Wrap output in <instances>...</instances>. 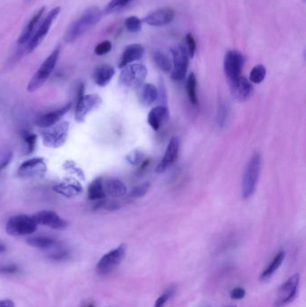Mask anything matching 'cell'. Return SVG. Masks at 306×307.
Listing matches in <instances>:
<instances>
[{
  "mask_svg": "<svg viewBox=\"0 0 306 307\" xmlns=\"http://www.w3.org/2000/svg\"><path fill=\"white\" fill-rule=\"evenodd\" d=\"M53 191L59 195H62L64 197L71 199L77 197L83 192V186L77 180L68 179L54 185Z\"/></svg>",
  "mask_w": 306,
  "mask_h": 307,
  "instance_id": "19",
  "label": "cell"
},
{
  "mask_svg": "<svg viewBox=\"0 0 306 307\" xmlns=\"http://www.w3.org/2000/svg\"><path fill=\"white\" fill-rule=\"evenodd\" d=\"M63 169L70 172L71 174L77 176L79 179L84 180V173L83 170L72 160L65 161V163L63 164Z\"/></svg>",
  "mask_w": 306,
  "mask_h": 307,
  "instance_id": "33",
  "label": "cell"
},
{
  "mask_svg": "<svg viewBox=\"0 0 306 307\" xmlns=\"http://www.w3.org/2000/svg\"><path fill=\"white\" fill-rule=\"evenodd\" d=\"M47 172V165L43 158H31L20 165L17 174L22 178H36L43 176Z\"/></svg>",
  "mask_w": 306,
  "mask_h": 307,
  "instance_id": "13",
  "label": "cell"
},
{
  "mask_svg": "<svg viewBox=\"0 0 306 307\" xmlns=\"http://www.w3.org/2000/svg\"><path fill=\"white\" fill-rule=\"evenodd\" d=\"M0 307H15V303L10 299L0 300Z\"/></svg>",
  "mask_w": 306,
  "mask_h": 307,
  "instance_id": "46",
  "label": "cell"
},
{
  "mask_svg": "<svg viewBox=\"0 0 306 307\" xmlns=\"http://www.w3.org/2000/svg\"><path fill=\"white\" fill-rule=\"evenodd\" d=\"M244 64V56L236 51H230L226 53L224 60V70L226 77L231 82L241 77Z\"/></svg>",
  "mask_w": 306,
  "mask_h": 307,
  "instance_id": "12",
  "label": "cell"
},
{
  "mask_svg": "<svg viewBox=\"0 0 306 307\" xmlns=\"http://www.w3.org/2000/svg\"><path fill=\"white\" fill-rule=\"evenodd\" d=\"M103 188L106 195L110 197H124L128 191V188L123 182L116 178H110L103 182Z\"/></svg>",
  "mask_w": 306,
  "mask_h": 307,
  "instance_id": "23",
  "label": "cell"
},
{
  "mask_svg": "<svg viewBox=\"0 0 306 307\" xmlns=\"http://www.w3.org/2000/svg\"><path fill=\"white\" fill-rule=\"evenodd\" d=\"M12 158H13V155H12L11 152H8V153L6 154V156L2 159V161L0 162V171L6 168L10 164Z\"/></svg>",
  "mask_w": 306,
  "mask_h": 307,
  "instance_id": "45",
  "label": "cell"
},
{
  "mask_svg": "<svg viewBox=\"0 0 306 307\" xmlns=\"http://www.w3.org/2000/svg\"><path fill=\"white\" fill-rule=\"evenodd\" d=\"M21 135H22L24 141L26 143L25 153L26 155L33 153L35 149V146H36L37 136L31 132L27 131V130H22Z\"/></svg>",
  "mask_w": 306,
  "mask_h": 307,
  "instance_id": "31",
  "label": "cell"
},
{
  "mask_svg": "<svg viewBox=\"0 0 306 307\" xmlns=\"http://www.w3.org/2000/svg\"><path fill=\"white\" fill-rule=\"evenodd\" d=\"M59 12H60V8L57 7V8H53L51 11L48 13L47 15L45 16V18L41 21L40 26H38L36 31L33 33L32 38L30 39L29 41L23 49L24 53L30 54L40 45V42L43 40L44 37L46 36L47 33H49V30L51 28L52 23L59 15Z\"/></svg>",
  "mask_w": 306,
  "mask_h": 307,
  "instance_id": "8",
  "label": "cell"
},
{
  "mask_svg": "<svg viewBox=\"0 0 306 307\" xmlns=\"http://www.w3.org/2000/svg\"><path fill=\"white\" fill-rule=\"evenodd\" d=\"M84 307H95V304L93 303H88Z\"/></svg>",
  "mask_w": 306,
  "mask_h": 307,
  "instance_id": "48",
  "label": "cell"
},
{
  "mask_svg": "<svg viewBox=\"0 0 306 307\" xmlns=\"http://www.w3.org/2000/svg\"><path fill=\"white\" fill-rule=\"evenodd\" d=\"M175 293V287L171 286L169 287L158 298H157L156 303H155V307H164L165 303H167L168 300L171 298V296H173Z\"/></svg>",
  "mask_w": 306,
  "mask_h": 307,
  "instance_id": "36",
  "label": "cell"
},
{
  "mask_svg": "<svg viewBox=\"0 0 306 307\" xmlns=\"http://www.w3.org/2000/svg\"><path fill=\"white\" fill-rule=\"evenodd\" d=\"M59 52H60V46H58L51 52L47 59L44 60L43 63L39 68V70H37L36 73L33 75L32 79L28 83L27 91L30 93L38 91L46 83V81L52 74L55 67L57 65Z\"/></svg>",
  "mask_w": 306,
  "mask_h": 307,
  "instance_id": "3",
  "label": "cell"
},
{
  "mask_svg": "<svg viewBox=\"0 0 306 307\" xmlns=\"http://www.w3.org/2000/svg\"><path fill=\"white\" fill-rule=\"evenodd\" d=\"M266 68L263 65H257L252 69L250 74V81L254 84H260L266 77Z\"/></svg>",
  "mask_w": 306,
  "mask_h": 307,
  "instance_id": "32",
  "label": "cell"
},
{
  "mask_svg": "<svg viewBox=\"0 0 306 307\" xmlns=\"http://www.w3.org/2000/svg\"><path fill=\"white\" fill-rule=\"evenodd\" d=\"M102 100L98 95H84V84L77 88V100L75 110V119L77 122H84L85 118L91 112L97 109Z\"/></svg>",
  "mask_w": 306,
  "mask_h": 307,
  "instance_id": "4",
  "label": "cell"
},
{
  "mask_svg": "<svg viewBox=\"0 0 306 307\" xmlns=\"http://www.w3.org/2000/svg\"><path fill=\"white\" fill-rule=\"evenodd\" d=\"M88 199L90 201H101L105 199L106 193L103 188V179L97 177L92 182L88 190Z\"/></svg>",
  "mask_w": 306,
  "mask_h": 307,
  "instance_id": "26",
  "label": "cell"
},
{
  "mask_svg": "<svg viewBox=\"0 0 306 307\" xmlns=\"http://www.w3.org/2000/svg\"><path fill=\"white\" fill-rule=\"evenodd\" d=\"M144 152L142 150L135 149L133 150L132 152L128 154V156L126 157L127 161L130 164V165H137L140 164L144 159Z\"/></svg>",
  "mask_w": 306,
  "mask_h": 307,
  "instance_id": "38",
  "label": "cell"
},
{
  "mask_svg": "<svg viewBox=\"0 0 306 307\" xmlns=\"http://www.w3.org/2000/svg\"><path fill=\"white\" fill-rule=\"evenodd\" d=\"M226 120V108L225 105L219 106L218 112H217V122L219 126H223Z\"/></svg>",
  "mask_w": 306,
  "mask_h": 307,
  "instance_id": "44",
  "label": "cell"
},
{
  "mask_svg": "<svg viewBox=\"0 0 306 307\" xmlns=\"http://www.w3.org/2000/svg\"><path fill=\"white\" fill-rule=\"evenodd\" d=\"M19 269L17 265L15 264H6V265H1L0 266V274L2 275H13L18 272Z\"/></svg>",
  "mask_w": 306,
  "mask_h": 307,
  "instance_id": "41",
  "label": "cell"
},
{
  "mask_svg": "<svg viewBox=\"0 0 306 307\" xmlns=\"http://www.w3.org/2000/svg\"><path fill=\"white\" fill-rule=\"evenodd\" d=\"M6 250H7V246L3 243L0 242V253L6 252Z\"/></svg>",
  "mask_w": 306,
  "mask_h": 307,
  "instance_id": "47",
  "label": "cell"
},
{
  "mask_svg": "<svg viewBox=\"0 0 306 307\" xmlns=\"http://www.w3.org/2000/svg\"><path fill=\"white\" fill-rule=\"evenodd\" d=\"M139 97L142 104L146 106L151 105L157 101L158 89L152 84H142L139 87Z\"/></svg>",
  "mask_w": 306,
  "mask_h": 307,
  "instance_id": "25",
  "label": "cell"
},
{
  "mask_svg": "<svg viewBox=\"0 0 306 307\" xmlns=\"http://www.w3.org/2000/svg\"><path fill=\"white\" fill-rule=\"evenodd\" d=\"M145 53V48L141 44H130L125 48L119 61V68L123 69L132 63L141 59Z\"/></svg>",
  "mask_w": 306,
  "mask_h": 307,
  "instance_id": "20",
  "label": "cell"
},
{
  "mask_svg": "<svg viewBox=\"0 0 306 307\" xmlns=\"http://www.w3.org/2000/svg\"><path fill=\"white\" fill-rule=\"evenodd\" d=\"M130 1L132 0H112L104 8V13L108 15L117 11L120 8H124L125 6H127Z\"/></svg>",
  "mask_w": 306,
  "mask_h": 307,
  "instance_id": "35",
  "label": "cell"
},
{
  "mask_svg": "<svg viewBox=\"0 0 306 307\" xmlns=\"http://www.w3.org/2000/svg\"><path fill=\"white\" fill-rule=\"evenodd\" d=\"M45 9L46 8L42 7L40 8L38 11L33 15V17L31 18L28 24L26 25L25 29L23 30L21 35L19 36L18 39V45L20 46H26L27 42L29 41L30 39L32 38L33 35V33L35 32V28H36L37 25L40 22V18L42 17L44 13H45Z\"/></svg>",
  "mask_w": 306,
  "mask_h": 307,
  "instance_id": "22",
  "label": "cell"
},
{
  "mask_svg": "<svg viewBox=\"0 0 306 307\" xmlns=\"http://www.w3.org/2000/svg\"><path fill=\"white\" fill-rule=\"evenodd\" d=\"M70 131V122L63 121L61 123L48 127L42 129L41 139L45 146L50 148H59L67 142Z\"/></svg>",
  "mask_w": 306,
  "mask_h": 307,
  "instance_id": "5",
  "label": "cell"
},
{
  "mask_svg": "<svg viewBox=\"0 0 306 307\" xmlns=\"http://www.w3.org/2000/svg\"><path fill=\"white\" fill-rule=\"evenodd\" d=\"M114 75L115 70L113 67L108 64H103L95 69L93 77L95 84H98L99 86H106L113 79Z\"/></svg>",
  "mask_w": 306,
  "mask_h": 307,
  "instance_id": "24",
  "label": "cell"
},
{
  "mask_svg": "<svg viewBox=\"0 0 306 307\" xmlns=\"http://www.w3.org/2000/svg\"><path fill=\"white\" fill-rule=\"evenodd\" d=\"M169 119H170L169 110L165 105H158L156 108H154L147 116L148 123L151 126V128L156 131L162 127V125L166 123L169 121Z\"/></svg>",
  "mask_w": 306,
  "mask_h": 307,
  "instance_id": "21",
  "label": "cell"
},
{
  "mask_svg": "<svg viewBox=\"0 0 306 307\" xmlns=\"http://www.w3.org/2000/svg\"><path fill=\"white\" fill-rule=\"evenodd\" d=\"M231 91L234 98L240 102H244L251 97L253 86L246 77H240L231 82Z\"/></svg>",
  "mask_w": 306,
  "mask_h": 307,
  "instance_id": "16",
  "label": "cell"
},
{
  "mask_svg": "<svg viewBox=\"0 0 306 307\" xmlns=\"http://www.w3.org/2000/svg\"><path fill=\"white\" fill-rule=\"evenodd\" d=\"M187 94L189 96V100L190 102L193 104V105H197L198 102V96H197V78L195 74H190L188 79H187Z\"/></svg>",
  "mask_w": 306,
  "mask_h": 307,
  "instance_id": "30",
  "label": "cell"
},
{
  "mask_svg": "<svg viewBox=\"0 0 306 307\" xmlns=\"http://www.w3.org/2000/svg\"><path fill=\"white\" fill-rule=\"evenodd\" d=\"M153 59L157 66L163 70L164 72H170L172 69V63L171 59H169L167 55H165L164 52L161 51H155L153 54Z\"/></svg>",
  "mask_w": 306,
  "mask_h": 307,
  "instance_id": "29",
  "label": "cell"
},
{
  "mask_svg": "<svg viewBox=\"0 0 306 307\" xmlns=\"http://www.w3.org/2000/svg\"><path fill=\"white\" fill-rule=\"evenodd\" d=\"M38 224L33 216L21 214L10 217L6 225L7 234L12 236H24L35 233Z\"/></svg>",
  "mask_w": 306,
  "mask_h": 307,
  "instance_id": "6",
  "label": "cell"
},
{
  "mask_svg": "<svg viewBox=\"0 0 306 307\" xmlns=\"http://www.w3.org/2000/svg\"><path fill=\"white\" fill-rule=\"evenodd\" d=\"M50 259L53 260H65L70 257V252L69 251H64V250H59L57 252L51 253V255L49 256Z\"/></svg>",
  "mask_w": 306,
  "mask_h": 307,
  "instance_id": "42",
  "label": "cell"
},
{
  "mask_svg": "<svg viewBox=\"0 0 306 307\" xmlns=\"http://www.w3.org/2000/svg\"><path fill=\"white\" fill-rule=\"evenodd\" d=\"M71 107H72V103L70 102V103H68L61 108H59L58 110H55L53 112H51V113L44 114L42 116H40V118L37 119L35 124H36L37 127L41 128H48V127L57 124L58 121H60V119L70 112Z\"/></svg>",
  "mask_w": 306,
  "mask_h": 307,
  "instance_id": "17",
  "label": "cell"
},
{
  "mask_svg": "<svg viewBox=\"0 0 306 307\" xmlns=\"http://www.w3.org/2000/svg\"><path fill=\"white\" fill-rule=\"evenodd\" d=\"M179 151H180V141L178 138H172L168 143L167 148L165 150L164 157L156 168V172L158 173L164 172L170 166L174 164L176 159L178 158Z\"/></svg>",
  "mask_w": 306,
  "mask_h": 307,
  "instance_id": "15",
  "label": "cell"
},
{
  "mask_svg": "<svg viewBox=\"0 0 306 307\" xmlns=\"http://www.w3.org/2000/svg\"><path fill=\"white\" fill-rule=\"evenodd\" d=\"M102 13L97 7L86 8L78 18L74 21L67 29L64 40L67 43H72L82 36L92 26H95L102 18Z\"/></svg>",
  "mask_w": 306,
  "mask_h": 307,
  "instance_id": "1",
  "label": "cell"
},
{
  "mask_svg": "<svg viewBox=\"0 0 306 307\" xmlns=\"http://www.w3.org/2000/svg\"><path fill=\"white\" fill-rule=\"evenodd\" d=\"M113 48V44L110 40H103L95 47V52L96 55L102 56L109 53Z\"/></svg>",
  "mask_w": 306,
  "mask_h": 307,
  "instance_id": "39",
  "label": "cell"
},
{
  "mask_svg": "<svg viewBox=\"0 0 306 307\" xmlns=\"http://www.w3.org/2000/svg\"><path fill=\"white\" fill-rule=\"evenodd\" d=\"M149 189V183H144L142 184H139L138 186H136L135 188L132 189L130 193H129V197L133 198V199L144 197L147 193V191Z\"/></svg>",
  "mask_w": 306,
  "mask_h": 307,
  "instance_id": "37",
  "label": "cell"
},
{
  "mask_svg": "<svg viewBox=\"0 0 306 307\" xmlns=\"http://www.w3.org/2000/svg\"><path fill=\"white\" fill-rule=\"evenodd\" d=\"M127 252V245L121 244L113 249L100 259L96 265V271L99 275L104 276L114 271L124 259Z\"/></svg>",
  "mask_w": 306,
  "mask_h": 307,
  "instance_id": "9",
  "label": "cell"
},
{
  "mask_svg": "<svg viewBox=\"0 0 306 307\" xmlns=\"http://www.w3.org/2000/svg\"><path fill=\"white\" fill-rule=\"evenodd\" d=\"M125 27L130 33H139L142 28V22L137 16H129L125 20Z\"/></svg>",
  "mask_w": 306,
  "mask_h": 307,
  "instance_id": "34",
  "label": "cell"
},
{
  "mask_svg": "<svg viewBox=\"0 0 306 307\" xmlns=\"http://www.w3.org/2000/svg\"><path fill=\"white\" fill-rule=\"evenodd\" d=\"M33 216L38 225L45 226L55 230H64L69 226L66 220L51 210H42L34 214Z\"/></svg>",
  "mask_w": 306,
  "mask_h": 307,
  "instance_id": "14",
  "label": "cell"
},
{
  "mask_svg": "<svg viewBox=\"0 0 306 307\" xmlns=\"http://www.w3.org/2000/svg\"><path fill=\"white\" fill-rule=\"evenodd\" d=\"M185 40H186L188 54H189L190 58H193L195 51H196V40L194 39V37L192 36L191 33L187 34Z\"/></svg>",
  "mask_w": 306,
  "mask_h": 307,
  "instance_id": "40",
  "label": "cell"
},
{
  "mask_svg": "<svg viewBox=\"0 0 306 307\" xmlns=\"http://www.w3.org/2000/svg\"><path fill=\"white\" fill-rule=\"evenodd\" d=\"M246 295L245 292V289L243 288H236V289H233L231 293H230V296L232 299L234 300H240L243 299L244 296Z\"/></svg>",
  "mask_w": 306,
  "mask_h": 307,
  "instance_id": "43",
  "label": "cell"
},
{
  "mask_svg": "<svg viewBox=\"0 0 306 307\" xmlns=\"http://www.w3.org/2000/svg\"><path fill=\"white\" fill-rule=\"evenodd\" d=\"M299 274L293 275L288 278L277 291V298L275 300L274 307H284L292 303L298 293Z\"/></svg>",
  "mask_w": 306,
  "mask_h": 307,
  "instance_id": "11",
  "label": "cell"
},
{
  "mask_svg": "<svg viewBox=\"0 0 306 307\" xmlns=\"http://www.w3.org/2000/svg\"><path fill=\"white\" fill-rule=\"evenodd\" d=\"M27 245L32 246L33 248L38 249H51L57 247L59 245V242L54 238L49 237V236H33L26 240Z\"/></svg>",
  "mask_w": 306,
  "mask_h": 307,
  "instance_id": "27",
  "label": "cell"
},
{
  "mask_svg": "<svg viewBox=\"0 0 306 307\" xmlns=\"http://www.w3.org/2000/svg\"><path fill=\"white\" fill-rule=\"evenodd\" d=\"M121 70L120 83L125 87L138 89L146 80L147 70L143 64H129Z\"/></svg>",
  "mask_w": 306,
  "mask_h": 307,
  "instance_id": "7",
  "label": "cell"
},
{
  "mask_svg": "<svg viewBox=\"0 0 306 307\" xmlns=\"http://www.w3.org/2000/svg\"><path fill=\"white\" fill-rule=\"evenodd\" d=\"M174 18V11L170 8H164L158 9L157 11L153 12L152 14L147 15L144 21L151 26H166L171 23Z\"/></svg>",
  "mask_w": 306,
  "mask_h": 307,
  "instance_id": "18",
  "label": "cell"
},
{
  "mask_svg": "<svg viewBox=\"0 0 306 307\" xmlns=\"http://www.w3.org/2000/svg\"><path fill=\"white\" fill-rule=\"evenodd\" d=\"M171 52L172 55L171 78L174 81L182 80L186 76L190 56L186 48L182 45L171 48Z\"/></svg>",
  "mask_w": 306,
  "mask_h": 307,
  "instance_id": "10",
  "label": "cell"
},
{
  "mask_svg": "<svg viewBox=\"0 0 306 307\" xmlns=\"http://www.w3.org/2000/svg\"><path fill=\"white\" fill-rule=\"evenodd\" d=\"M261 170V157L255 153L246 166L242 182V194L244 199H249L254 194Z\"/></svg>",
  "mask_w": 306,
  "mask_h": 307,
  "instance_id": "2",
  "label": "cell"
},
{
  "mask_svg": "<svg viewBox=\"0 0 306 307\" xmlns=\"http://www.w3.org/2000/svg\"><path fill=\"white\" fill-rule=\"evenodd\" d=\"M285 256H286V252H283V251L278 252L277 255L275 256V258L271 261V264L267 267L266 270L263 271V273L259 276V279L261 281L267 280V279H269V278L272 277V275L276 272L277 269L280 267L281 264L284 260Z\"/></svg>",
  "mask_w": 306,
  "mask_h": 307,
  "instance_id": "28",
  "label": "cell"
}]
</instances>
